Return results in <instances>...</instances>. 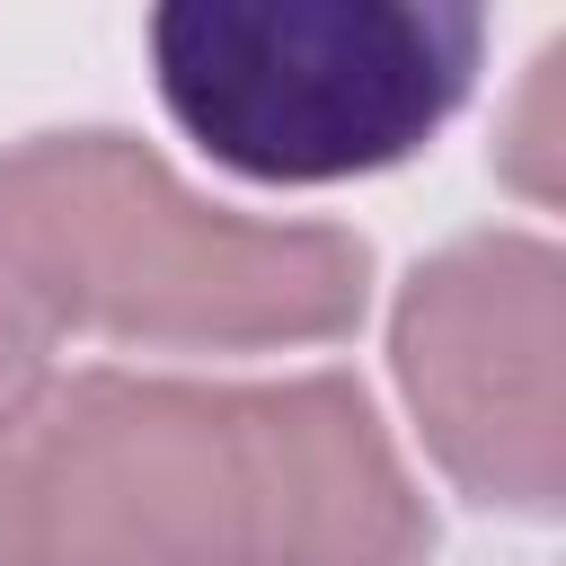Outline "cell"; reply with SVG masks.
I'll return each instance as SVG.
<instances>
[{
	"label": "cell",
	"mask_w": 566,
	"mask_h": 566,
	"mask_svg": "<svg viewBox=\"0 0 566 566\" xmlns=\"http://www.w3.org/2000/svg\"><path fill=\"white\" fill-rule=\"evenodd\" d=\"M433 513L345 371H62L0 424V566H424Z\"/></svg>",
	"instance_id": "cell-1"
},
{
	"label": "cell",
	"mask_w": 566,
	"mask_h": 566,
	"mask_svg": "<svg viewBox=\"0 0 566 566\" xmlns=\"http://www.w3.org/2000/svg\"><path fill=\"white\" fill-rule=\"evenodd\" d=\"M168 124L256 186H345L416 159L478 88L469 0H168L142 27Z\"/></svg>",
	"instance_id": "cell-3"
},
{
	"label": "cell",
	"mask_w": 566,
	"mask_h": 566,
	"mask_svg": "<svg viewBox=\"0 0 566 566\" xmlns=\"http://www.w3.org/2000/svg\"><path fill=\"white\" fill-rule=\"evenodd\" d=\"M44 354H53V318L35 310V292L18 283V265L0 256V424L53 380L44 371Z\"/></svg>",
	"instance_id": "cell-6"
},
{
	"label": "cell",
	"mask_w": 566,
	"mask_h": 566,
	"mask_svg": "<svg viewBox=\"0 0 566 566\" xmlns=\"http://www.w3.org/2000/svg\"><path fill=\"white\" fill-rule=\"evenodd\" d=\"M0 256L62 327L150 354L327 345L371 301V248L336 221L203 203L133 133H35L0 159Z\"/></svg>",
	"instance_id": "cell-2"
},
{
	"label": "cell",
	"mask_w": 566,
	"mask_h": 566,
	"mask_svg": "<svg viewBox=\"0 0 566 566\" xmlns=\"http://www.w3.org/2000/svg\"><path fill=\"white\" fill-rule=\"evenodd\" d=\"M389 363L433 469L548 522L566 495V256L531 230H469L424 256L389 318Z\"/></svg>",
	"instance_id": "cell-4"
},
{
	"label": "cell",
	"mask_w": 566,
	"mask_h": 566,
	"mask_svg": "<svg viewBox=\"0 0 566 566\" xmlns=\"http://www.w3.org/2000/svg\"><path fill=\"white\" fill-rule=\"evenodd\" d=\"M495 168H504V186H513L522 203H539V212L566 195V44H548V53L531 62V80H522V97H513V115H504Z\"/></svg>",
	"instance_id": "cell-5"
}]
</instances>
